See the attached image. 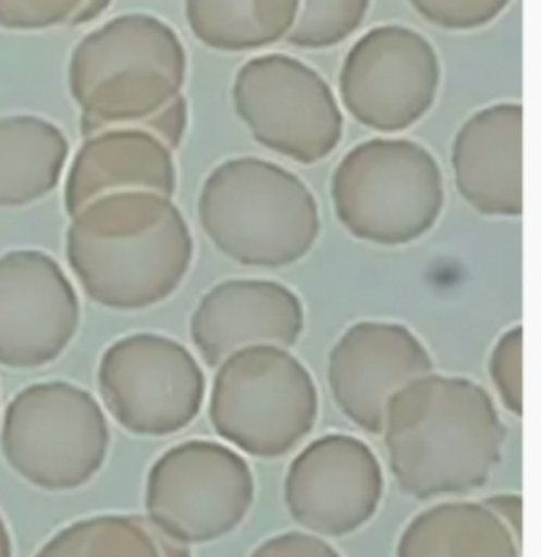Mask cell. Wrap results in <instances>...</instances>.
I'll return each mask as SVG.
<instances>
[{
    "label": "cell",
    "instance_id": "22",
    "mask_svg": "<svg viewBox=\"0 0 541 557\" xmlns=\"http://www.w3.org/2000/svg\"><path fill=\"white\" fill-rule=\"evenodd\" d=\"M372 0H298L296 22L285 40L307 51L341 46L367 18Z\"/></svg>",
    "mask_w": 541,
    "mask_h": 557
},
{
    "label": "cell",
    "instance_id": "24",
    "mask_svg": "<svg viewBox=\"0 0 541 557\" xmlns=\"http://www.w3.org/2000/svg\"><path fill=\"white\" fill-rule=\"evenodd\" d=\"M433 27L470 33L494 22L513 0H407Z\"/></svg>",
    "mask_w": 541,
    "mask_h": 557
},
{
    "label": "cell",
    "instance_id": "20",
    "mask_svg": "<svg viewBox=\"0 0 541 557\" xmlns=\"http://www.w3.org/2000/svg\"><path fill=\"white\" fill-rule=\"evenodd\" d=\"M298 0H185V22L198 42L222 53L262 51L285 40Z\"/></svg>",
    "mask_w": 541,
    "mask_h": 557
},
{
    "label": "cell",
    "instance_id": "6",
    "mask_svg": "<svg viewBox=\"0 0 541 557\" xmlns=\"http://www.w3.org/2000/svg\"><path fill=\"white\" fill-rule=\"evenodd\" d=\"M209 423L220 442L257 460L291 455L320 418L312 373L283 346H246L214 368Z\"/></svg>",
    "mask_w": 541,
    "mask_h": 557
},
{
    "label": "cell",
    "instance_id": "26",
    "mask_svg": "<svg viewBox=\"0 0 541 557\" xmlns=\"http://www.w3.org/2000/svg\"><path fill=\"white\" fill-rule=\"evenodd\" d=\"M248 557H344L325 536L309 531H283L259 542Z\"/></svg>",
    "mask_w": 541,
    "mask_h": 557
},
{
    "label": "cell",
    "instance_id": "8",
    "mask_svg": "<svg viewBox=\"0 0 541 557\" xmlns=\"http://www.w3.org/2000/svg\"><path fill=\"white\" fill-rule=\"evenodd\" d=\"M254 499L257 481L241 451L225 442L185 438L148 468L143 518L161 534L196 547L233 534Z\"/></svg>",
    "mask_w": 541,
    "mask_h": 557
},
{
    "label": "cell",
    "instance_id": "28",
    "mask_svg": "<svg viewBox=\"0 0 541 557\" xmlns=\"http://www.w3.org/2000/svg\"><path fill=\"white\" fill-rule=\"evenodd\" d=\"M151 531H153V540H157L159 557H193L188 544H183V542L172 540V536L161 534V531L153 529V525H151Z\"/></svg>",
    "mask_w": 541,
    "mask_h": 557
},
{
    "label": "cell",
    "instance_id": "3",
    "mask_svg": "<svg viewBox=\"0 0 541 557\" xmlns=\"http://www.w3.org/2000/svg\"><path fill=\"white\" fill-rule=\"evenodd\" d=\"M188 53L172 24L122 14L90 29L70 55V96L83 114V138L109 127H140L183 96Z\"/></svg>",
    "mask_w": 541,
    "mask_h": 557
},
{
    "label": "cell",
    "instance_id": "11",
    "mask_svg": "<svg viewBox=\"0 0 541 557\" xmlns=\"http://www.w3.org/2000/svg\"><path fill=\"white\" fill-rule=\"evenodd\" d=\"M441 88V61L426 35L404 24L367 29L344 55L339 98L352 120L394 135L418 125Z\"/></svg>",
    "mask_w": 541,
    "mask_h": 557
},
{
    "label": "cell",
    "instance_id": "17",
    "mask_svg": "<svg viewBox=\"0 0 541 557\" xmlns=\"http://www.w3.org/2000/svg\"><path fill=\"white\" fill-rule=\"evenodd\" d=\"M127 190L175 198V151L140 127H109L88 135L64 170L66 214L72 216L96 198Z\"/></svg>",
    "mask_w": 541,
    "mask_h": 557
},
{
    "label": "cell",
    "instance_id": "21",
    "mask_svg": "<svg viewBox=\"0 0 541 557\" xmlns=\"http://www.w3.org/2000/svg\"><path fill=\"white\" fill-rule=\"evenodd\" d=\"M35 557H159V549L146 518L103 512L61 525Z\"/></svg>",
    "mask_w": 541,
    "mask_h": 557
},
{
    "label": "cell",
    "instance_id": "25",
    "mask_svg": "<svg viewBox=\"0 0 541 557\" xmlns=\"http://www.w3.org/2000/svg\"><path fill=\"white\" fill-rule=\"evenodd\" d=\"M85 0H0V29L42 33L72 24Z\"/></svg>",
    "mask_w": 541,
    "mask_h": 557
},
{
    "label": "cell",
    "instance_id": "13",
    "mask_svg": "<svg viewBox=\"0 0 541 557\" xmlns=\"http://www.w3.org/2000/svg\"><path fill=\"white\" fill-rule=\"evenodd\" d=\"M83 320L79 296L64 268L40 249L0 257V364L37 370L59 360Z\"/></svg>",
    "mask_w": 541,
    "mask_h": 557
},
{
    "label": "cell",
    "instance_id": "29",
    "mask_svg": "<svg viewBox=\"0 0 541 557\" xmlns=\"http://www.w3.org/2000/svg\"><path fill=\"white\" fill-rule=\"evenodd\" d=\"M111 3H114V0H85L83 9H79L77 16L72 18V24H88V22H93V18L103 16L106 9H109Z\"/></svg>",
    "mask_w": 541,
    "mask_h": 557
},
{
    "label": "cell",
    "instance_id": "19",
    "mask_svg": "<svg viewBox=\"0 0 541 557\" xmlns=\"http://www.w3.org/2000/svg\"><path fill=\"white\" fill-rule=\"evenodd\" d=\"M396 557H520V542L481 503L441 499L404 525Z\"/></svg>",
    "mask_w": 541,
    "mask_h": 557
},
{
    "label": "cell",
    "instance_id": "30",
    "mask_svg": "<svg viewBox=\"0 0 541 557\" xmlns=\"http://www.w3.org/2000/svg\"><path fill=\"white\" fill-rule=\"evenodd\" d=\"M0 557H14V536H11L3 512H0Z\"/></svg>",
    "mask_w": 541,
    "mask_h": 557
},
{
    "label": "cell",
    "instance_id": "5",
    "mask_svg": "<svg viewBox=\"0 0 541 557\" xmlns=\"http://www.w3.org/2000/svg\"><path fill=\"white\" fill-rule=\"evenodd\" d=\"M335 220L372 246H407L437 227L444 212V172L409 138H370L346 151L331 177Z\"/></svg>",
    "mask_w": 541,
    "mask_h": 557
},
{
    "label": "cell",
    "instance_id": "4",
    "mask_svg": "<svg viewBox=\"0 0 541 557\" xmlns=\"http://www.w3.org/2000/svg\"><path fill=\"white\" fill-rule=\"evenodd\" d=\"M198 225L222 257L251 270L302 262L320 238V207L309 185L275 162L235 157L198 190Z\"/></svg>",
    "mask_w": 541,
    "mask_h": 557
},
{
    "label": "cell",
    "instance_id": "1",
    "mask_svg": "<svg viewBox=\"0 0 541 557\" xmlns=\"http://www.w3.org/2000/svg\"><path fill=\"white\" fill-rule=\"evenodd\" d=\"M381 436L396 486L426 503L487 486L507 429L481 383L433 370L391 394Z\"/></svg>",
    "mask_w": 541,
    "mask_h": 557
},
{
    "label": "cell",
    "instance_id": "27",
    "mask_svg": "<svg viewBox=\"0 0 541 557\" xmlns=\"http://www.w3.org/2000/svg\"><path fill=\"white\" fill-rule=\"evenodd\" d=\"M481 505L505 523V529L515 536V540H524V499H520V494H491V497L481 499Z\"/></svg>",
    "mask_w": 541,
    "mask_h": 557
},
{
    "label": "cell",
    "instance_id": "9",
    "mask_svg": "<svg viewBox=\"0 0 541 557\" xmlns=\"http://www.w3.org/2000/svg\"><path fill=\"white\" fill-rule=\"evenodd\" d=\"M233 107L259 146L296 164L322 162L344 138L331 83L288 53L248 59L235 74Z\"/></svg>",
    "mask_w": 541,
    "mask_h": 557
},
{
    "label": "cell",
    "instance_id": "2",
    "mask_svg": "<svg viewBox=\"0 0 541 557\" xmlns=\"http://www.w3.org/2000/svg\"><path fill=\"white\" fill-rule=\"evenodd\" d=\"M66 264L98 307L140 312L170 299L188 277L193 233L175 198L127 190L70 216Z\"/></svg>",
    "mask_w": 541,
    "mask_h": 557
},
{
    "label": "cell",
    "instance_id": "7",
    "mask_svg": "<svg viewBox=\"0 0 541 557\" xmlns=\"http://www.w3.org/2000/svg\"><path fill=\"white\" fill-rule=\"evenodd\" d=\"M111 449L109 414L88 388L70 381L29 383L5 405L0 455L42 492L88 486Z\"/></svg>",
    "mask_w": 541,
    "mask_h": 557
},
{
    "label": "cell",
    "instance_id": "18",
    "mask_svg": "<svg viewBox=\"0 0 541 557\" xmlns=\"http://www.w3.org/2000/svg\"><path fill=\"white\" fill-rule=\"evenodd\" d=\"M70 164L64 129L46 116H0V209H22L59 188Z\"/></svg>",
    "mask_w": 541,
    "mask_h": 557
},
{
    "label": "cell",
    "instance_id": "15",
    "mask_svg": "<svg viewBox=\"0 0 541 557\" xmlns=\"http://www.w3.org/2000/svg\"><path fill=\"white\" fill-rule=\"evenodd\" d=\"M307 325L302 296L267 277H230L198 299L190 314V342L214 370L246 346L294 349Z\"/></svg>",
    "mask_w": 541,
    "mask_h": 557
},
{
    "label": "cell",
    "instance_id": "14",
    "mask_svg": "<svg viewBox=\"0 0 541 557\" xmlns=\"http://www.w3.org/2000/svg\"><path fill=\"white\" fill-rule=\"evenodd\" d=\"M433 373V357L413 327L391 320H359L341 333L328 355V386L346 420L381 436L391 394Z\"/></svg>",
    "mask_w": 541,
    "mask_h": 557
},
{
    "label": "cell",
    "instance_id": "16",
    "mask_svg": "<svg viewBox=\"0 0 541 557\" xmlns=\"http://www.w3.org/2000/svg\"><path fill=\"white\" fill-rule=\"evenodd\" d=\"M457 194L483 216L524 214V107L491 103L463 122L452 140Z\"/></svg>",
    "mask_w": 541,
    "mask_h": 557
},
{
    "label": "cell",
    "instance_id": "10",
    "mask_svg": "<svg viewBox=\"0 0 541 557\" xmlns=\"http://www.w3.org/2000/svg\"><path fill=\"white\" fill-rule=\"evenodd\" d=\"M98 396L103 412L133 436H172L201 414L207 375L177 338L130 333L103 349Z\"/></svg>",
    "mask_w": 541,
    "mask_h": 557
},
{
    "label": "cell",
    "instance_id": "12",
    "mask_svg": "<svg viewBox=\"0 0 541 557\" xmlns=\"http://www.w3.org/2000/svg\"><path fill=\"white\" fill-rule=\"evenodd\" d=\"M385 494L378 455L352 433H325L298 449L283 481V503L304 531L341 540L376 518Z\"/></svg>",
    "mask_w": 541,
    "mask_h": 557
},
{
    "label": "cell",
    "instance_id": "23",
    "mask_svg": "<svg viewBox=\"0 0 541 557\" xmlns=\"http://www.w3.org/2000/svg\"><path fill=\"white\" fill-rule=\"evenodd\" d=\"M489 377L502 407L524 418V327L513 325L496 338L489 355Z\"/></svg>",
    "mask_w": 541,
    "mask_h": 557
}]
</instances>
